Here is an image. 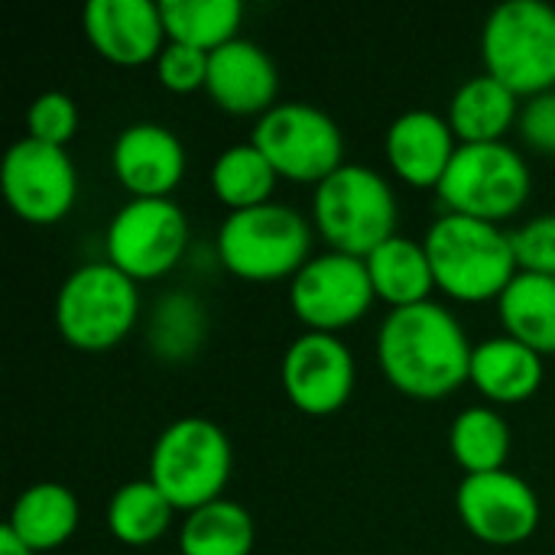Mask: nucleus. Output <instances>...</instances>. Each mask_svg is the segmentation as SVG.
<instances>
[{
    "instance_id": "1",
    "label": "nucleus",
    "mask_w": 555,
    "mask_h": 555,
    "mask_svg": "<svg viewBox=\"0 0 555 555\" xmlns=\"http://www.w3.org/2000/svg\"><path fill=\"white\" fill-rule=\"evenodd\" d=\"M475 345L462 322L439 302L390 309L377 332V364L393 390L410 400H446L472 374Z\"/></svg>"
},
{
    "instance_id": "2",
    "label": "nucleus",
    "mask_w": 555,
    "mask_h": 555,
    "mask_svg": "<svg viewBox=\"0 0 555 555\" xmlns=\"http://www.w3.org/2000/svg\"><path fill=\"white\" fill-rule=\"evenodd\" d=\"M423 247L429 254L436 286L468 306L501 299L520 273L511 234L478 218L439 215L426 231Z\"/></svg>"
},
{
    "instance_id": "3",
    "label": "nucleus",
    "mask_w": 555,
    "mask_h": 555,
    "mask_svg": "<svg viewBox=\"0 0 555 555\" xmlns=\"http://www.w3.org/2000/svg\"><path fill=\"white\" fill-rule=\"evenodd\" d=\"M234 472V452L224 429L205 416L169 423L150 452V481L176 511H198L221 501Z\"/></svg>"
},
{
    "instance_id": "4",
    "label": "nucleus",
    "mask_w": 555,
    "mask_h": 555,
    "mask_svg": "<svg viewBox=\"0 0 555 555\" xmlns=\"http://www.w3.org/2000/svg\"><path fill=\"white\" fill-rule=\"evenodd\" d=\"M215 247L231 276L276 283L293 280L312 260V228L296 208L267 202L260 208L231 211L218 228Z\"/></svg>"
},
{
    "instance_id": "5",
    "label": "nucleus",
    "mask_w": 555,
    "mask_h": 555,
    "mask_svg": "<svg viewBox=\"0 0 555 555\" xmlns=\"http://www.w3.org/2000/svg\"><path fill=\"white\" fill-rule=\"evenodd\" d=\"M312 221L335 254L364 260L397 234V195L380 172L345 163L315 185Z\"/></svg>"
},
{
    "instance_id": "6",
    "label": "nucleus",
    "mask_w": 555,
    "mask_h": 555,
    "mask_svg": "<svg viewBox=\"0 0 555 555\" xmlns=\"http://www.w3.org/2000/svg\"><path fill=\"white\" fill-rule=\"evenodd\" d=\"M485 75L517 98L555 91V7L543 0H507L494 7L481 29Z\"/></svg>"
},
{
    "instance_id": "7",
    "label": "nucleus",
    "mask_w": 555,
    "mask_h": 555,
    "mask_svg": "<svg viewBox=\"0 0 555 555\" xmlns=\"http://www.w3.org/2000/svg\"><path fill=\"white\" fill-rule=\"evenodd\" d=\"M140 315L137 283L114 263H85L59 286L55 328L78 351H107L120 345Z\"/></svg>"
},
{
    "instance_id": "8",
    "label": "nucleus",
    "mask_w": 555,
    "mask_h": 555,
    "mask_svg": "<svg viewBox=\"0 0 555 555\" xmlns=\"http://www.w3.org/2000/svg\"><path fill=\"white\" fill-rule=\"evenodd\" d=\"M530 189V166L511 143H459L436 192L449 215L501 224L527 205Z\"/></svg>"
},
{
    "instance_id": "9",
    "label": "nucleus",
    "mask_w": 555,
    "mask_h": 555,
    "mask_svg": "<svg viewBox=\"0 0 555 555\" xmlns=\"http://www.w3.org/2000/svg\"><path fill=\"white\" fill-rule=\"evenodd\" d=\"M250 143L270 159L280 179L302 185H319L345 166L341 127L322 107L302 101H286L267 111L257 120Z\"/></svg>"
},
{
    "instance_id": "10",
    "label": "nucleus",
    "mask_w": 555,
    "mask_h": 555,
    "mask_svg": "<svg viewBox=\"0 0 555 555\" xmlns=\"http://www.w3.org/2000/svg\"><path fill=\"white\" fill-rule=\"evenodd\" d=\"M189 218L172 198H130L107 224V263L133 283L166 276L185 254Z\"/></svg>"
},
{
    "instance_id": "11",
    "label": "nucleus",
    "mask_w": 555,
    "mask_h": 555,
    "mask_svg": "<svg viewBox=\"0 0 555 555\" xmlns=\"http://www.w3.org/2000/svg\"><path fill=\"white\" fill-rule=\"evenodd\" d=\"M0 189L10 211L26 224H55L78 198V172L62 146L23 137L3 153Z\"/></svg>"
},
{
    "instance_id": "12",
    "label": "nucleus",
    "mask_w": 555,
    "mask_h": 555,
    "mask_svg": "<svg viewBox=\"0 0 555 555\" xmlns=\"http://www.w3.org/2000/svg\"><path fill=\"white\" fill-rule=\"evenodd\" d=\"M374 286L364 260L348 254L312 257L289 280V306L309 332L338 335L341 328L361 322L374 306Z\"/></svg>"
},
{
    "instance_id": "13",
    "label": "nucleus",
    "mask_w": 555,
    "mask_h": 555,
    "mask_svg": "<svg viewBox=\"0 0 555 555\" xmlns=\"http://www.w3.org/2000/svg\"><path fill=\"white\" fill-rule=\"evenodd\" d=\"M455 511L465 530L488 546L527 543L543 517L537 491L514 472L465 475L455 491Z\"/></svg>"
},
{
    "instance_id": "14",
    "label": "nucleus",
    "mask_w": 555,
    "mask_h": 555,
    "mask_svg": "<svg viewBox=\"0 0 555 555\" xmlns=\"http://www.w3.org/2000/svg\"><path fill=\"white\" fill-rule=\"evenodd\" d=\"M283 390L306 416L338 413L354 390V358L338 335L306 332L283 354Z\"/></svg>"
},
{
    "instance_id": "15",
    "label": "nucleus",
    "mask_w": 555,
    "mask_h": 555,
    "mask_svg": "<svg viewBox=\"0 0 555 555\" xmlns=\"http://www.w3.org/2000/svg\"><path fill=\"white\" fill-rule=\"evenodd\" d=\"M85 36L104 62L124 68L156 62L169 42L159 3L150 0H91L85 7Z\"/></svg>"
},
{
    "instance_id": "16",
    "label": "nucleus",
    "mask_w": 555,
    "mask_h": 555,
    "mask_svg": "<svg viewBox=\"0 0 555 555\" xmlns=\"http://www.w3.org/2000/svg\"><path fill=\"white\" fill-rule=\"evenodd\" d=\"M111 169L133 198H169L185 176V146L163 124H130L114 140Z\"/></svg>"
},
{
    "instance_id": "17",
    "label": "nucleus",
    "mask_w": 555,
    "mask_h": 555,
    "mask_svg": "<svg viewBox=\"0 0 555 555\" xmlns=\"http://www.w3.org/2000/svg\"><path fill=\"white\" fill-rule=\"evenodd\" d=\"M208 98L234 117H263L276 107L280 75L273 59L250 39H234L208 59Z\"/></svg>"
},
{
    "instance_id": "18",
    "label": "nucleus",
    "mask_w": 555,
    "mask_h": 555,
    "mask_svg": "<svg viewBox=\"0 0 555 555\" xmlns=\"http://www.w3.org/2000/svg\"><path fill=\"white\" fill-rule=\"evenodd\" d=\"M455 130L449 127V117L416 107L400 114L384 140L387 163L393 176L413 189H439L442 176L449 172L459 143Z\"/></svg>"
},
{
    "instance_id": "19",
    "label": "nucleus",
    "mask_w": 555,
    "mask_h": 555,
    "mask_svg": "<svg viewBox=\"0 0 555 555\" xmlns=\"http://www.w3.org/2000/svg\"><path fill=\"white\" fill-rule=\"evenodd\" d=\"M468 380L475 384V390L485 400H491L498 406H514V403H527L530 397L540 393V387L546 380V364H543V354H537L533 348H527L507 335L488 338V341L475 345Z\"/></svg>"
},
{
    "instance_id": "20",
    "label": "nucleus",
    "mask_w": 555,
    "mask_h": 555,
    "mask_svg": "<svg viewBox=\"0 0 555 555\" xmlns=\"http://www.w3.org/2000/svg\"><path fill=\"white\" fill-rule=\"evenodd\" d=\"M78 520H81L78 498L65 485L39 481L16 498L7 527L33 553H52L75 537Z\"/></svg>"
},
{
    "instance_id": "21",
    "label": "nucleus",
    "mask_w": 555,
    "mask_h": 555,
    "mask_svg": "<svg viewBox=\"0 0 555 555\" xmlns=\"http://www.w3.org/2000/svg\"><path fill=\"white\" fill-rule=\"evenodd\" d=\"M520 120V98L491 75H475L449 101V127L459 143H504Z\"/></svg>"
},
{
    "instance_id": "22",
    "label": "nucleus",
    "mask_w": 555,
    "mask_h": 555,
    "mask_svg": "<svg viewBox=\"0 0 555 555\" xmlns=\"http://www.w3.org/2000/svg\"><path fill=\"white\" fill-rule=\"evenodd\" d=\"M374 296L387 302L390 309H410L420 302H429V293L436 289V273L429 263V254L423 244L393 234L384 241L371 257H364Z\"/></svg>"
},
{
    "instance_id": "23",
    "label": "nucleus",
    "mask_w": 555,
    "mask_h": 555,
    "mask_svg": "<svg viewBox=\"0 0 555 555\" xmlns=\"http://www.w3.org/2000/svg\"><path fill=\"white\" fill-rule=\"evenodd\" d=\"M498 312L507 338L537 354H555V276L517 273L498 299Z\"/></svg>"
},
{
    "instance_id": "24",
    "label": "nucleus",
    "mask_w": 555,
    "mask_h": 555,
    "mask_svg": "<svg viewBox=\"0 0 555 555\" xmlns=\"http://www.w3.org/2000/svg\"><path fill=\"white\" fill-rule=\"evenodd\" d=\"M159 13L169 42H182L208 55L241 39L237 36L244 23L241 0H159Z\"/></svg>"
},
{
    "instance_id": "25",
    "label": "nucleus",
    "mask_w": 555,
    "mask_h": 555,
    "mask_svg": "<svg viewBox=\"0 0 555 555\" xmlns=\"http://www.w3.org/2000/svg\"><path fill=\"white\" fill-rule=\"evenodd\" d=\"M257 540L254 517L221 498L208 507H198L185 517L179 533V553L182 555H250Z\"/></svg>"
},
{
    "instance_id": "26",
    "label": "nucleus",
    "mask_w": 555,
    "mask_h": 555,
    "mask_svg": "<svg viewBox=\"0 0 555 555\" xmlns=\"http://www.w3.org/2000/svg\"><path fill=\"white\" fill-rule=\"evenodd\" d=\"M449 449L465 475L504 472L511 459V426L491 406H468L449 429Z\"/></svg>"
},
{
    "instance_id": "27",
    "label": "nucleus",
    "mask_w": 555,
    "mask_h": 555,
    "mask_svg": "<svg viewBox=\"0 0 555 555\" xmlns=\"http://www.w3.org/2000/svg\"><path fill=\"white\" fill-rule=\"evenodd\" d=\"M276 169L254 143H234L218 153L211 166V192L231 211L260 208L276 189Z\"/></svg>"
},
{
    "instance_id": "28",
    "label": "nucleus",
    "mask_w": 555,
    "mask_h": 555,
    "mask_svg": "<svg viewBox=\"0 0 555 555\" xmlns=\"http://www.w3.org/2000/svg\"><path fill=\"white\" fill-rule=\"evenodd\" d=\"M172 514L176 507L150 478L127 481L107 504V530L124 546H150L169 530Z\"/></svg>"
},
{
    "instance_id": "29",
    "label": "nucleus",
    "mask_w": 555,
    "mask_h": 555,
    "mask_svg": "<svg viewBox=\"0 0 555 555\" xmlns=\"http://www.w3.org/2000/svg\"><path fill=\"white\" fill-rule=\"evenodd\" d=\"M202 328H205V315L202 306L192 296H166L153 315V348L159 358L176 361V358H189L192 348L202 341Z\"/></svg>"
},
{
    "instance_id": "30",
    "label": "nucleus",
    "mask_w": 555,
    "mask_h": 555,
    "mask_svg": "<svg viewBox=\"0 0 555 555\" xmlns=\"http://www.w3.org/2000/svg\"><path fill=\"white\" fill-rule=\"evenodd\" d=\"M26 137L62 146L78 133V104L65 91H42L26 111Z\"/></svg>"
},
{
    "instance_id": "31",
    "label": "nucleus",
    "mask_w": 555,
    "mask_h": 555,
    "mask_svg": "<svg viewBox=\"0 0 555 555\" xmlns=\"http://www.w3.org/2000/svg\"><path fill=\"white\" fill-rule=\"evenodd\" d=\"M511 244L520 273L555 276V215L530 218L524 228L511 231Z\"/></svg>"
},
{
    "instance_id": "32",
    "label": "nucleus",
    "mask_w": 555,
    "mask_h": 555,
    "mask_svg": "<svg viewBox=\"0 0 555 555\" xmlns=\"http://www.w3.org/2000/svg\"><path fill=\"white\" fill-rule=\"evenodd\" d=\"M208 52L182 46V42H166V49L156 59V78L166 91L172 94H192L205 88L208 81Z\"/></svg>"
},
{
    "instance_id": "33",
    "label": "nucleus",
    "mask_w": 555,
    "mask_h": 555,
    "mask_svg": "<svg viewBox=\"0 0 555 555\" xmlns=\"http://www.w3.org/2000/svg\"><path fill=\"white\" fill-rule=\"evenodd\" d=\"M520 137L530 150L555 156V91L537 94L520 107Z\"/></svg>"
},
{
    "instance_id": "34",
    "label": "nucleus",
    "mask_w": 555,
    "mask_h": 555,
    "mask_svg": "<svg viewBox=\"0 0 555 555\" xmlns=\"http://www.w3.org/2000/svg\"><path fill=\"white\" fill-rule=\"evenodd\" d=\"M0 555H36L29 546H23L20 540H16V533L3 524V530H0Z\"/></svg>"
}]
</instances>
